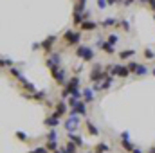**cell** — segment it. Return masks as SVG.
Returning a JSON list of instances; mask_svg holds the SVG:
<instances>
[{"mask_svg":"<svg viewBox=\"0 0 155 153\" xmlns=\"http://www.w3.org/2000/svg\"><path fill=\"white\" fill-rule=\"evenodd\" d=\"M107 41H108L110 45H114V47H116V45H117V41H119V36H117V34H108Z\"/></svg>","mask_w":155,"mask_h":153,"instance_id":"obj_26","label":"cell"},{"mask_svg":"<svg viewBox=\"0 0 155 153\" xmlns=\"http://www.w3.org/2000/svg\"><path fill=\"white\" fill-rule=\"evenodd\" d=\"M152 76H155V67H152Z\"/></svg>","mask_w":155,"mask_h":153,"instance_id":"obj_39","label":"cell"},{"mask_svg":"<svg viewBox=\"0 0 155 153\" xmlns=\"http://www.w3.org/2000/svg\"><path fill=\"white\" fill-rule=\"evenodd\" d=\"M135 0H124V5H130V4H134ZM137 2H148V0H137Z\"/></svg>","mask_w":155,"mask_h":153,"instance_id":"obj_33","label":"cell"},{"mask_svg":"<svg viewBox=\"0 0 155 153\" xmlns=\"http://www.w3.org/2000/svg\"><path fill=\"white\" fill-rule=\"evenodd\" d=\"M137 65H139L137 61H130V63H128L126 67L130 69V72H132V74H135V70H137Z\"/></svg>","mask_w":155,"mask_h":153,"instance_id":"obj_28","label":"cell"},{"mask_svg":"<svg viewBox=\"0 0 155 153\" xmlns=\"http://www.w3.org/2000/svg\"><path fill=\"white\" fill-rule=\"evenodd\" d=\"M67 139H69V141H72L78 148L85 146V141H83V137H81V135H78V133H67Z\"/></svg>","mask_w":155,"mask_h":153,"instance_id":"obj_10","label":"cell"},{"mask_svg":"<svg viewBox=\"0 0 155 153\" xmlns=\"http://www.w3.org/2000/svg\"><path fill=\"white\" fill-rule=\"evenodd\" d=\"M112 148L107 144V142H99V144H96V148H94V153H107L110 151Z\"/></svg>","mask_w":155,"mask_h":153,"instance_id":"obj_17","label":"cell"},{"mask_svg":"<svg viewBox=\"0 0 155 153\" xmlns=\"http://www.w3.org/2000/svg\"><path fill=\"white\" fill-rule=\"evenodd\" d=\"M148 72H152V70H150V69H148L146 65L139 63V65H137V70H135V76H137V77H143V76H146Z\"/></svg>","mask_w":155,"mask_h":153,"instance_id":"obj_16","label":"cell"},{"mask_svg":"<svg viewBox=\"0 0 155 153\" xmlns=\"http://www.w3.org/2000/svg\"><path fill=\"white\" fill-rule=\"evenodd\" d=\"M33 151H35V153H49V150H47L45 146H38V148H35Z\"/></svg>","mask_w":155,"mask_h":153,"instance_id":"obj_30","label":"cell"},{"mask_svg":"<svg viewBox=\"0 0 155 153\" xmlns=\"http://www.w3.org/2000/svg\"><path fill=\"white\" fill-rule=\"evenodd\" d=\"M94 29H97V24L92 22V20H87V22H83V24L79 25V31H87V33H90V31H94Z\"/></svg>","mask_w":155,"mask_h":153,"instance_id":"obj_11","label":"cell"},{"mask_svg":"<svg viewBox=\"0 0 155 153\" xmlns=\"http://www.w3.org/2000/svg\"><path fill=\"white\" fill-rule=\"evenodd\" d=\"M60 121H61V119H58V117H54V115L51 114L49 117H45V121H43V122H45V126H47V128H54V126H58V124H60Z\"/></svg>","mask_w":155,"mask_h":153,"instance_id":"obj_12","label":"cell"},{"mask_svg":"<svg viewBox=\"0 0 155 153\" xmlns=\"http://www.w3.org/2000/svg\"><path fill=\"white\" fill-rule=\"evenodd\" d=\"M132 153H143V150H141V148H134V151Z\"/></svg>","mask_w":155,"mask_h":153,"instance_id":"obj_37","label":"cell"},{"mask_svg":"<svg viewBox=\"0 0 155 153\" xmlns=\"http://www.w3.org/2000/svg\"><path fill=\"white\" fill-rule=\"evenodd\" d=\"M119 25H121L124 31H130V24H128L126 20H119Z\"/></svg>","mask_w":155,"mask_h":153,"instance_id":"obj_29","label":"cell"},{"mask_svg":"<svg viewBox=\"0 0 155 153\" xmlns=\"http://www.w3.org/2000/svg\"><path fill=\"white\" fill-rule=\"evenodd\" d=\"M54 153H67V151H65V148H63V146H61V148H60V150H56V151H54Z\"/></svg>","mask_w":155,"mask_h":153,"instance_id":"obj_35","label":"cell"},{"mask_svg":"<svg viewBox=\"0 0 155 153\" xmlns=\"http://www.w3.org/2000/svg\"><path fill=\"white\" fill-rule=\"evenodd\" d=\"M51 76H52V79H54L58 85H67V81L71 79V77L67 76V70H65L63 67L52 69V70H51Z\"/></svg>","mask_w":155,"mask_h":153,"instance_id":"obj_4","label":"cell"},{"mask_svg":"<svg viewBox=\"0 0 155 153\" xmlns=\"http://www.w3.org/2000/svg\"><path fill=\"white\" fill-rule=\"evenodd\" d=\"M63 148H65V151H67V153H76V148H78V146L72 142V141H67Z\"/></svg>","mask_w":155,"mask_h":153,"instance_id":"obj_21","label":"cell"},{"mask_svg":"<svg viewBox=\"0 0 155 153\" xmlns=\"http://www.w3.org/2000/svg\"><path fill=\"white\" fill-rule=\"evenodd\" d=\"M148 153H155V148H150V150H148Z\"/></svg>","mask_w":155,"mask_h":153,"instance_id":"obj_38","label":"cell"},{"mask_svg":"<svg viewBox=\"0 0 155 153\" xmlns=\"http://www.w3.org/2000/svg\"><path fill=\"white\" fill-rule=\"evenodd\" d=\"M112 85H114V76H108L105 81H101V83H99V92H101V90H108Z\"/></svg>","mask_w":155,"mask_h":153,"instance_id":"obj_15","label":"cell"},{"mask_svg":"<svg viewBox=\"0 0 155 153\" xmlns=\"http://www.w3.org/2000/svg\"><path fill=\"white\" fill-rule=\"evenodd\" d=\"M94 94H96V92L92 90V86H85V88H83V101H85L87 105H92L94 99H96Z\"/></svg>","mask_w":155,"mask_h":153,"instance_id":"obj_9","label":"cell"},{"mask_svg":"<svg viewBox=\"0 0 155 153\" xmlns=\"http://www.w3.org/2000/svg\"><path fill=\"white\" fill-rule=\"evenodd\" d=\"M2 67H9V69H13V61H11L7 56H2Z\"/></svg>","mask_w":155,"mask_h":153,"instance_id":"obj_27","label":"cell"},{"mask_svg":"<svg viewBox=\"0 0 155 153\" xmlns=\"http://www.w3.org/2000/svg\"><path fill=\"white\" fill-rule=\"evenodd\" d=\"M45 63H47V67H49L51 70L61 67V52H51V54H47Z\"/></svg>","mask_w":155,"mask_h":153,"instance_id":"obj_5","label":"cell"},{"mask_svg":"<svg viewBox=\"0 0 155 153\" xmlns=\"http://www.w3.org/2000/svg\"><path fill=\"white\" fill-rule=\"evenodd\" d=\"M153 148H155V146H153Z\"/></svg>","mask_w":155,"mask_h":153,"instance_id":"obj_41","label":"cell"},{"mask_svg":"<svg viewBox=\"0 0 155 153\" xmlns=\"http://www.w3.org/2000/svg\"><path fill=\"white\" fill-rule=\"evenodd\" d=\"M121 146H123L126 151H130V153L134 151V148H135V146H134V142H132L130 139H121Z\"/></svg>","mask_w":155,"mask_h":153,"instance_id":"obj_19","label":"cell"},{"mask_svg":"<svg viewBox=\"0 0 155 153\" xmlns=\"http://www.w3.org/2000/svg\"><path fill=\"white\" fill-rule=\"evenodd\" d=\"M144 60H148V61L155 60V52L152 49H144Z\"/></svg>","mask_w":155,"mask_h":153,"instance_id":"obj_24","label":"cell"},{"mask_svg":"<svg viewBox=\"0 0 155 153\" xmlns=\"http://www.w3.org/2000/svg\"><path fill=\"white\" fill-rule=\"evenodd\" d=\"M58 139V132L54 130V128H51L49 132H47V141H56Z\"/></svg>","mask_w":155,"mask_h":153,"instance_id":"obj_23","label":"cell"},{"mask_svg":"<svg viewBox=\"0 0 155 153\" xmlns=\"http://www.w3.org/2000/svg\"><path fill=\"white\" fill-rule=\"evenodd\" d=\"M79 126H81V115H78L74 110H71V112H69V117L63 121L65 132H67V133H76L78 130H79Z\"/></svg>","mask_w":155,"mask_h":153,"instance_id":"obj_1","label":"cell"},{"mask_svg":"<svg viewBox=\"0 0 155 153\" xmlns=\"http://www.w3.org/2000/svg\"><path fill=\"white\" fill-rule=\"evenodd\" d=\"M43 146H45V148H47L49 151H52V153L56 151V150H60V148H61V146L58 144V141H47V142H45Z\"/></svg>","mask_w":155,"mask_h":153,"instance_id":"obj_18","label":"cell"},{"mask_svg":"<svg viewBox=\"0 0 155 153\" xmlns=\"http://www.w3.org/2000/svg\"><path fill=\"white\" fill-rule=\"evenodd\" d=\"M117 22H116V18H105L103 22H101V25L103 27H110V25H116Z\"/></svg>","mask_w":155,"mask_h":153,"instance_id":"obj_25","label":"cell"},{"mask_svg":"<svg viewBox=\"0 0 155 153\" xmlns=\"http://www.w3.org/2000/svg\"><path fill=\"white\" fill-rule=\"evenodd\" d=\"M76 56H78V58H81L83 61H92V60L96 58V52H94V49H92V47H88V45L81 43L79 47H76Z\"/></svg>","mask_w":155,"mask_h":153,"instance_id":"obj_2","label":"cell"},{"mask_svg":"<svg viewBox=\"0 0 155 153\" xmlns=\"http://www.w3.org/2000/svg\"><path fill=\"white\" fill-rule=\"evenodd\" d=\"M121 139H130V133H128V132H123V133H121Z\"/></svg>","mask_w":155,"mask_h":153,"instance_id":"obj_34","label":"cell"},{"mask_svg":"<svg viewBox=\"0 0 155 153\" xmlns=\"http://www.w3.org/2000/svg\"><path fill=\"white\" fill-rule=\"evenodd\" d=\"M74 112H76L78 115H81V117H87V114H88V112H87V103H85L83 99L78 103V106L74 108Z\"/></svg>","mask_w":155,"mask_h":153,"instance_id":"obj_13","label":"cell"},{"mask_svg":"<svg viewBox=\"0 0 155 153\" xmlns=\"http://www.w3.org/2000/svg\"><path fill=\"white\" fill-rule=\"evenodd\" d=\"M29 153H35V151H29Z\"/></svg>","mask_w":155,"mask_h":153,"instance_id":"obj_40","label":"cell"},{"mask_svg":"<svg viewBox=\"0 0 155 153\" xmlns=\"http://www.w3.org/2000/svg\"><path fill=\"white\" fill-rule=\"evenodd\" d=\"M16 139H20V141H27V135H25L24 132H16Z\"/></svg>","mask_w":155,"mask_h":153,"instance_id":"obj_31","label":"cell"},{"mask_svg":"<svg viewBox=\"0 0 155 153\" xmlns=\"http://www.w3.org/2000/svg\"><path fill=\"white\" fill-rule=\"evenodd\" d=\"M101 49H103V50H105V52H107V54H114V52H116V47H114V45H110V43H108V41H105V43H103V47H101Z\"/></svg>","mask_w":155,"mask_h":153,"instance_id":"obj_22","label":"cell"},{"mask_svg":"<svg viewBox=\"0 0 155 153\" xmlns=\"http://www.w3.org/2000/svg\"><path fill=\"white\" fill-rule=\"evenodd\" d=\"M85 126H87V130H88V133H90V135H94V137H97V135H99V128H97L96 124H92V121H88V119H87Z\"/></svg>","mask_w":155,"mask_h":153,"instance_id":"obj_14","label":"cell"},{"mask_svg":"<svg viewBox=\"0 0 155 153\" xmlns=\"http://www.w3.org/2000/svg\"><path fill=\"white\" fill-rule=\"evenodd\" d=\"M107 5H108V2H107V0H97V7H99V9H105Z\"/></svg>","mask_w":155,"mask_h":153,"instance_id":"obj_32","label":"cell"},{"mask_svg":"<svg viewBox=\"0 0 155 153\" xmlns=\"http://www.w3.org/2000/svg\"><path fill=\"white\" fill-rule=\"evenodd\" d=\"M69 112V105L65 103V101H58V105H56V110L52 112V115L54 117H58V119H61L63 115Z\"/></svg>","mask_w":155,"mask_h":153,"instance_id":"obj_7","label":"cell"},{"mask_svg":"<svg viewBox=\"0 0 155 153\" xmlns=\"http://www.w3.org/2000/svg\"><path fill=\"white\" fill-rule=\"evenodd\" d=\"M148 4L152 5V9H155V0H148Z\"/></svg>","mask_w":155,"mask_h":153,"instance_id":"obj_36","label":"cell"},{"mask_svg":"<svg viewBox=\"0 0 155 153\" xmlns=\"http://www.w3.org/2000/svg\"><path fill=\"white\" fill-rule=\"evenodd\" d=\"M130 74L132 72H130V69L126 65H114V69L110 72V76H117V77H128Z\"/></svg>","mask_w":155,"mask_h":153,"instance_id":"obj_6","label":"cell"},{"mask_svg":"<svg viewBox=\"0 0 155 153\" xmlns=\"http://www.w3.org/2000/svg\"><path fill=\"white\" fill-rule=\"evenodd\" d=\"M132 56H135V50H134V49H128V50H121V52H119V58H121V60H128V58H132Z\"/></svg>","mask_w":155,"mask_h":153,"instance_id":"obj_20","label":"cell"},{"mask_svg":"<svg viewBox=\"0 0 155 153\" xmlns=\"http://www.w3.org/2000/svg\"><path fill=\"white\" fill-rule=\"evenodd\" d=\"M54 43H56V36H54V34H52V36H47V38L41 41V49L45 50V54H51V52H52Z\"/></svg>","mask_w":155,"mask_h":153,"instance_id":"obj_8","label":"cell"},{"mask_svg":"<svg viewBox=\"0 0 155 153\" xmlns=\"http://www.w3.org/2000/svg\"><path fill=\"white\" fill-rule=\"evenodd\" d=\"M63 40H65V45L67 47H79V41H81V31H65L63 33Z\"/></svg>","mask_w":155,"mask_h":153,"instance_id":"obj_3","label":"cell"}]
</instances>
